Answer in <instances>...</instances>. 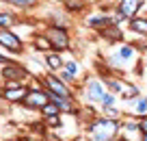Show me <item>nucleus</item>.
<instances>
[{"label":"nucleus","mask_w":147,"mask_h":141,"mask_svg":"<svg viewBox=\"0 0 147 141\" xmlns=\"http://www.w3.org/2000/svg\"><path fill=\"white\" fill-rule=\"evenodd\" d=\"M121 122L123 119H110L104 115H95L89 124H84L89 141H115L121 132Z\"/></svg>","instance_id":"f257e3e1"},{"label":"nucleus","mask_w":147,"mask_h":141,"mask_svg":"<svg viewBox=\"0 0 147 141\" xmlns=\"http://www.w3.org/2000/svg\"><path fill=\"white\" fill-rule=\"evenodd\" d=\"M41 33L48 37V39H50L52 50H54V52H61V54H63V52H67L69 48H71V33H69V28L46 24Z\"/></svg>","instance_id":"f03ea898"},{"label":"nucleus","mask_w":147,"mask_h":141,"mask_svg":"<svg viewBox=\"0 0 147 141\" xmlns=\"http://www.w3.org/2000/svg\"><path fill=\"white\" fill-rule=\"evenodd\" d=\"M39 82H41V87L48 91V93H52V96H61V98H76V93H74V89L67 85V82L61 80V76L56 72H46L39 76Z\"/></svg>","instance_id":"7ed1b4c3"},{"label":"nucleus","mask_w":147,"mask_h":141,"mask_svg":"<svg viewBox=\"0 0 147 141\" xmlns=\"http://www.w3.org/2000/svg\"><path fill=\"white\" fill-rule=\"evenodd\" d=\"M0 78H2L5 82H9V80L26 82V80H30V78H32V72H30V69H28L24 63L9 59L5 65H0Z\"/></svg>","instance_id":"20e7f679"},{"label":"nucleus","mask_w":147,"mask_h":141,"mask_svg":"<svg viewBox=\"0 0 147 141\" xmlns=\"http://www.w3.org/2000/svg\"><path fill=\"white\" fill-rule=\"evenodd\" d=\"M0 48L9 57L11 54H24L26 52V41L13 28H0Z\"/></svg>","instance_id":"39448f33"},{"label":"nucleus","mask_w":147,"mask_h":141,"mask_svg":"<svg viewBox=\"0 0 147 141\" xmlns=\"http://www.w3.org/2000/svg\"><path fill=\"white\" fill-rule=\"evenodd\" d=\"M48 102H50L48 91L41 87V82H35V85H28V93L22 100V106L26 111H41Z\"/></svg>","instance_id":"423d86ee"},{"label":"nucleus","mask_w":147,"mask_h":141,"mask_svg":"<svg viewBox=\"0 0 147 141\" xmlns=\"http://www.w3.org/2000/svg\"><path fill=\"white\" fill-rule=\"evenodd\" d=\"M106 85H104V80H102L100 76H89L87 80H84V85H82V96H84V100L89 102V104H97L100 106V102H102V98L106 96Z\"/></svg>","instance_id":"0eeeda50"},{"label":"nucleus","mask_w":147,"mask_h":141,"mask_svg":"<svg viewBox=\"0 0 147 141\" xmlns=\"http://www.w3.org/2000/svg\"><path fill=\"white\" fill-rule=\"evenodd\" d=\"M28 93V85L26 82H15V80H9V82H2L0 85V98L9 104H22V100L26 98Z\"/></svg>","instance_id":"6e6552de"},{"label":"nucleus","mask_w":147,"mask_h":141,"mask_svg":"<svg viewBox=\"0 0 147 141\" xmlns=\"http://www.w3.org/2000/svg\"><path fill=\"white\" fill-rule=\"evenodd\" d=\"M143 9H145V0H117V7H115V11L123 15L125 22L141 15Z\"/></svg>","instance_id":"1a4fd4ad"},{"label":"nucleus","mask_w":147,"mask_h":141,"mask_svg":"<svg viewBox=\"0 0 147 141\" xmlns=\"http://www.w3.org/2000/svg\"><path fill=\"white\" fill-rule=\"evenodd\" d=\"M41 59H43V65H46L48 72H61V69H63L65 59H63V54H61V52H54V50L43 52Z\"/></svg>","instance_id":"9d476101"},{"label":"nucleus","mask_w":147,"mask_h":141,"mask_svg":"<svg viewBox=\"0 0 147 141\" xmlns=\"http://www.w3.org/2000/svg\"><path fill=\"white\" fill-rule=\"evenodd\" d=\"M100 78L104 80L106 89H108L110 93H115V96H121V91L128 85V82L123 80V76H115V74H104V76H100Z\"/></svg>","instance_id":"9b49d317"},{"label":"nucleus","mask_w":147,"mask_h":141,"mask_svg":"<svg viewBox=\"0 0 147 141\" xmlns=\"http://www.w3.org/2000/svg\"><path fill=\"white\" fill-rule=\"evenodd\" d=\"M84 26L87 28H91V31H102V28H106V26H110V15H106V13H91V15H87V20H84Z\"/></svg>","instance_id":"f8f14e48"},{"label":"nucleus","mask_w":147,"mask_h":141,"mask_svg":"<svg viewBox=\"0 0 147 141\" xmlns=\"http://www.w3.org/2000/svg\"><path fill=\"white\" fill-rule=\"evenodd\" d=\"M97 35H100L104 41H108V44H123V39H125L121 26H113V24L106 26V28H102V31H97Z\"/></svg>","instance_id":"ddd939ff"},{"label":"nucleus","mask_w":147,"mask_h":141,"mask_svg":"<svg viewBox=\"0 0 147 141\" xmlns=\"http://www.w3.org/2000/svg\"><path fill=\"white\" fill-rule=\"evenodd\" d=\"M30 46H32V50H37V52H50L52 50V44H50V39H48L43 33H35L32 35V39H30Z\"/></svg>","instance_id":"4468645a"},{"label":"nucleus","mask_w":147,"mask_h":141,"mask_svg":"<svg viewBox=\"0 0 147 141\" xmlns=\"http://www.w3.org/2000/svg\"><path fill=\"white\" fill-rule=\"evenodd\" d=\"M63 5V11L69 15H78V13H84L87 9V0H61Z\"/></svg>","instance_id":"2eb2a0df"},{"label":"nucleus","mask_w":147,"mask_h":141,"mask_svg":"<svg viewBox=\"0 0 147 141\" xmlns=\"http://www.w3.org/2000/svg\"><path fill=\"white\" fill-rule=\"evenodd\" d=\"M128 28L141 37H147V18L145 15H136V18L128 20Z\"/></svg>","instance_id":"dca6fc26"},{"label":"nucleus","mask_w":147,"mask_h":141,"mask_svg":"<svg viewBox=\"0 0 147 141\" xmlns=\"http://www.w3.org/2000/svg\"><path fill=\"white\" fill-rule=\"evenodd\" d=\"M0 2H5V5L20 9V11H32L41 5V0H0Z\"/></svg>","instance_id":"f3484780"},{"label":"nucleus","mask_w":147,"mask_h":141,"mask_svg":"<svg viewBox=\"0 0 147 141\" xmlns=\"http://www.w3.org/2000/svg\"><path fill=\"white\" fill-rule=\"evenodd\" d=\"M115 54L119 57L123 63H128V61H134V57L138 54V48H136V46H132V44H121L119 50H117Z\"/></svg>","instance_id":"a211bd4d"},{"label":"nucleus","mask_w":147,"mask_h":141,"mask_svg":"<svg viewBox=\"0 0 147 141\" xmlns=\"http://www.w3.org/2000/svg\"><path fill=\"white\" fill-rule=\"evenodd\" d=\"M48 24L69 28V13H63V11H50V13H48Z\"/></svg>","instance_id":"6ab92c4d"},{"label":"nucleus","mask_w":147,"mask_h":141,"mask_svg":"<svg viewBox=\"0 0 147 141\" xmlns=\"http://www.w3.org/2000/svg\"><path fill=\"white\" fill-rule=\"evenodd\" d=\"M130 111L134 117H147V96H138L136 100H132Z\"/></svg>","instance_id":"aec40b11"},{"label":"nucleus","mask_w":147,"mask_h":141,"mask_svg":"<svg viewBox=\"0 0 147 141\" xmlns=\"http://www.w3.org/2000/svg\"><path fill=\"white\" fill-rule=\"evenodd\" d=\"M15 24H20L18 15L13 11H2L0 9V28H13Z\"/></svg>","instance_id":"412c9836"},{"label":"nucleus","mask_w":147,"mask_h":141,"mask_svg":"<svg viewBox=\"0 0 147 141\" xmlns=\"http://www.w3.org/2000/svg\"><path fill=\"white\" fill-rule=\"evenodd\" d=\"M121 132H125L128 137H134V135L141 137V130H138V119H123V122H121Z\"/></svg>","instance_id":"4be33fe9"},{"label":"nucleus","mask_w":147,"mask_h":141,"mask_svg":"<svg viewBox=\"0 0 147 141\" xmlns=\"http://www.w3.org/2000/svg\"><path fill=\"white\" fill-rule=\"evenodd\" d=\"M43 128H46V130H59V128H63V117H61V113L43 117Z\"/></svg>","instance_id":"5701e85b"},{"label":"nucleus","mask_w":147,"mask_h":141,"mask_svg":"<svg viewBox=\"0 0 147 141\" xmlns=\"http://www.w3.org/2000/svg\"><path fill=\"white\" fill-rule=\"evenodd\" d=\"M63 69H67V72L74 74L76 78H80V74H82V65H80L78 61H74V59L65 61V63H63Z\"/></svg>","instance_id":"b1692460"},{"label":"nucleus","mask_w":147,"mask_h":141,"mask_svg":"<svg viewBox=\"0 0 147 141\" xmlns=\"http://www.w3.org/2000/svg\"><path fill=\"white\" fill-rule=\"evenodd\" d=\"M100 111L102 113L100 115H104V117H110V119H121V109L119 106H100Z\"/></svg>","instance_id":"393cba45"},{"label":"nucleus","mask_w":147,"mask_h":141,"mask_svg":"<svg viewBox=\"0 0 147 141\" xmlns=\"http://www.w3.org/2000/svg\"><path fill=\"white\" fill-rule=\"evenodd\" d=\"M138 96H141V89H138L136 85H125V89L121 91V98H123V100H136Z\"/></svg>","instance_id":"a878e982"},{"label":"nucleus","mask_w":147,"mask_h":141,"mask_svg":"<svg viewBox=\"0 0 147 141\" xmlns=\"http://www.w3.org/2000/svg\"><path fill=\"white\" fill-rule=\"evenodd\" d=\"M39 113H41V117H50V115H59L61 111H59V106H56L54 102H48V104L43 106V109L39 111Z\"/></svg>","instance_id":"bb28decb"},{"label":"nucleus","mask_w":147,"mask_h":141,"mask_svg":"<svg viewBox=\"0 0 147 141\" xmlns=\"http://www.w3.org/2000/svg\"><path fill=\"white\" fill-rule=\"evenodd\" d=\"M56 74H59V76H61V80H63V82H67L69 87H74L76 82H78V78L74 76V74H69L67 69H61V72H56Z\"/></svg>","instance_id":"cd10ccee"},{"label":"nucleus","mask_w":147,"mask_h":141,"mask_svg":"<svg viewBox=\"0 0 147 141\" xmlns=\"http://www.w3.org/2000/svg\"><path fill=\"white\" fill-rule=\"evenodd\" d=\"M117 98H119V96H115V93H110V91H106V96L102 98L100 106H115V104H117Z\"/></svg>","instance_id":"c85d7f7f"},{"label":"nucleus","mask_w":147,"mask_h":141,"mask_svg":"<svg viewBox=\"0 0 147 141\" xmlns=\"http://www.w3.org/2000/svg\"><path fill=\"white\" fill-rule=\"evenodd\" d=\"M138 130L141 135H147V117H138Z\"/></svg>","instance_id":"c756f323"},{"label":"nucleus","mask_w":147,"mask_h":141,"mask_svg":"<svg viewBox=\"0 0 147 141\" xmlns=\"http://www.w3.org/2000/svg\"><path fill=\"white\" fill-rule=\"evenodd\" d=\"M9 59H11V57H9V54H5V52L0 50V65H5V63H7V61H9Z\"/></svg>","instance_id":"7c9ffc66"},{"label":"nucleus","mask_w":147,"mask_h":141,"mask_svg":"<svg viewBox=\"0 0 147 141\" xmlns=\"http://www.w3.org/2000/svg\"><path fill=\"white\" fill-rule=\"evenodd\" d=\"M5 141H28V139H24V137H9V139H5Z\"/></svg>","instance_id":"2f4dec72"},{"label":"nucleus","mask_w":147,"mask_h":141,"mask_svg":"<svg viewBox=\"0 0 147 141\" xmlns=\"http://www.w3.org/2000/svg\"><path fill=\"white\" fill-rule=\"evenodd\" d=\"M115 141H130V139H128V137H125V135H121V132H119V135H117V139H115Z\"/></svg>","instance_id":"473e14b6"},{"label":"nucleus","mask_w":147,"mask_h":141,"mask_svg":"<svg viewBox=\"0 0 147 141\" xmlns=\"http://www.w3.org/2000/svg\"><path fill=\"white\" fill-rule=\"evenodd\" d=\"M141 141H147V135H141Z\"/></svg>","instance_id":"72a5a7b5"},{"label":"nucleus","mask_w":147,"mask_h":141,"mask_svg":"<svg viewBox=\"0 0 147 141\" xmlns=\"http://www.w3.org/2000/svg\"><path fill=\"white\" fill-rule=\"evenodd\" d=\"M61 141H63V139H61Z\"/></svg>","instance_id":"f704fd0d"}]
</instances>
